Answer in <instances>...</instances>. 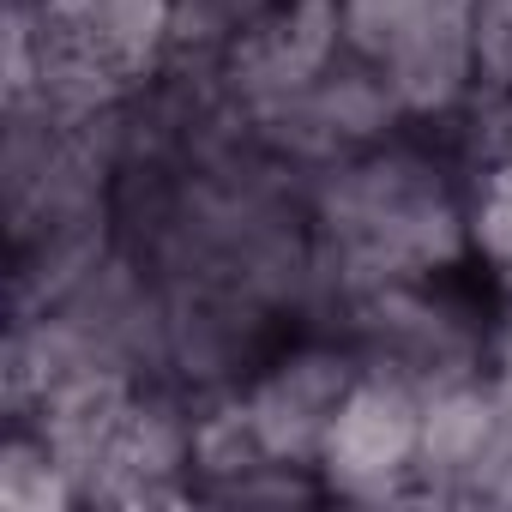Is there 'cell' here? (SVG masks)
Returning a JSON list of instances; mask_svg holds the SVG:
<instances>
[{
  "instance_id": "obj_1",
  "label": "cell",
  "mask_w": 512,
  "mask_h": 512,
  "mask_svg": "<svg viewBox=\"0 0 512 512\" xmlns=\"http://www.w3.org/2000/svg\"><path fill=\"white\" fill-rule=\"evenodd\" d=\"M308 223L338 308L362 290L434 278L470 253V205L416 145H368L314 175Z\"/></svg>"
},
{
  "instance_id": "obj_2",
  "label": "cell",
  "mask_w": 512,
  "mask_h": 512,
  "mask_svg": "<svg viewBox=\"0 0 512 512\" xmlns=\"http://www.w3.org/2000/svg\"><path fill=\"white\" fill-rule=\"evenodd\" d=\"M416 434H422V392L398 374L362 368L350 398L338 404L326 446H320V482L338 500L362 506H416Z\"/></svg>"
},
{
  "instance_id": "obj_3",
  "label": "cell",
  "mask_w": 512,
  "mask_h": 512,
  "mask_svg": "<svg viewBox=\"0 0 512 512\" xmlns=\"http://www.w3.org/2000/svg\"><path fill=\"white\" fill-rule=\"evenodd\" d=\"M356 380H362V356L344 338H308V344L260 362V374H247L241 404H247V416H253L272 458L314 470L326 428H332V416Z\"/></svg>"
},
{
  "instance_id": "obj_4",
  "label": "cell",
  "mask_w": 512,
  "mask_h": 512,
  "mask_svg": "<svg viewBox=\"0 0 512 512\" xmlns=\"http://www.w3.org/2000/svg\"><path fill=\"white\" fill-rule=\"evenodd\" d=\"M500 422H506V410L482 374L428 392L422 434H416V506H470L476 470L488 464Z\"/></svg>"
},
{
  "instance_id": "obj_5",
  "label": "cell",
  "mask_w": 512,
  "mask_h": 512,
  "mask_svg": "<svg viewBox=\"0 0 512 512\" xmlns=\"http://www.w3.org/2000/svg\"><path fill=\"white\" fill-rule=\"evenodd\" d=\"M175 7L181 0H61V7H49V19L67 25L73 37H85L97 55H109L133 85H145L169 67Z\"/></svg>"
},
{
  "instance_id": "obj_6",
  "label": "cell",
  "mask_w": 512,
  "mask_h": 512,
  "mask_svg": "<svg viewBox=\"0 0 512 512\" xmlns=\"http://www.w3.org/2000/svg\"><path fill=\"white\" fill-rule=\"evenodd\" d=\"M0 506L7 512H61V506H79V482L67 476V464L55 458V446L19 422L0 446Z\"/></svg>"
},
{
  "instance_id": "obj_7",
  "label": "cell",
  "mask_w": 512,
  "mask_h": 512,
  "mask_svg": "<svg viewBox=\"0 0 512 512\" xmlns=\"http://www.w3.org/2000/svg\"><path fill=\"white\" fill-rule=\"evenodd\" d=\"M464 0H338V19H344V49L362 61H392L416 31H428L434 19H446Z\"/></svg>"
},
{
  "instance_id": "obj_8",
  "label": "cell",
  "mask_w": 512,
  "mask_h": 512,
  "mask_svg": "<svg viewBox=\"0 0 512 512\" xmlns=\"http://www.w3.org/2000/svg\"><path fill=\"white\" fill-rule=\"evenodd\" d=\"M464 205H470V247L488 266H512V163L476 169Z\"/></svg>"
},
{
  "instance_id": "obj_9",
  "label": "cell",
  "mask_w": 512,
  "mask_h": 512,
  "mask_svg": "<svg viewBox=\"0 0 512 512\" xmlns=\"http://www.w3.org/2000/svg\"><path fill=\"white\" fill-rule=\"evenodd\" d=\"M488 386L500 410H512V308H500V326L488 332Z\"/></svg>"
}]
</instances>
